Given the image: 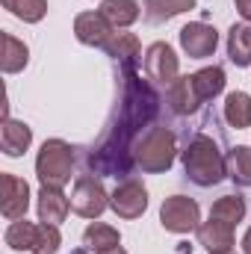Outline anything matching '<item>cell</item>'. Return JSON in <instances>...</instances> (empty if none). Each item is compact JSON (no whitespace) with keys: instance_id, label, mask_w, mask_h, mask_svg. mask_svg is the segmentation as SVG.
I'll list each match as a JSON object with an SVG mask.
<instances>
[{"instance_id":"cell-1","label":"cell","mask_w":251,"mask_h":254,"mask_svg":"<svg viewBox=\"0 0 251 254\" xmlns=\"http://www.w3.org/2000/svg\"><path fill=\"white\" fill-rule=\"evenodd\" d=\"M184 169L195 187H216L228 178V160L210 136H195L184 151Z\"/></svg>"},{"instance_id":"cell-2","label":"cell","mask_w":251,"mask_h":254,"mask_svg":"<svg viewBox=\"0 0 251 254\" xmlns=\"http://www.w3.org/2000/svg\"><path fill=\"white\" fill-rule=\"evenodd\" d=\"M157 92L142 80L136 77L133 68H125V95H122V110H119V122H125L130 130H142L148 122H154L157 116Z\"/></svg>"},{"instance_id":"cell-3","label":"cell","mask_w":251,"mask_h":254,"mask_svg":"<svg viewBox=\"0 0 251 254\" xmlns=\"http://www.w3.org/2000/svg\"><path fill=\"white\" fill-rule=\"evenodd\" d=\"M175 154H178V145H175V133L169 127H151L133 145V157L142 166V172H148V175L169 172L175 163Z\"/></svg>"},{"instance_id":"cell-4","label":"cell","mask_w":251,"mask_h":254,"mask_svg":"<svg viewBox=\"0 0 251 254\" xmlns=\"http://www.w3.org/2000/svg\"><path fill=\"white\" fill-rule=\"evenodd\" d=\"M71 169H74V148L65 139H48L39 148L36 157V175L42 181V187H57L63 190L71 181Z\"/></svg>"},{"instance_id":"cell-5","label":"cell","mask_w":251,"mask_h":254,"mask_svg":"<svg viewBox=\"0 0 251 254\" xmlns=\"http://www.w3.org/2000/svg\"><path fill=\"white\" fill-rule=\"evenodd\" d=\"M160 225L172 234H192L201 225V207L195 198L187 195H172L160 207Z\"/></svg>"},{"instance_id":"cell-6","label":"cell","mask_w":251,"mask_h":254,"mask_svg":"<svg viewBox=\"0 0 251 254\" xmlns=\"http://www.w3.org/2000/svg\"><path fill=\"white\" fill-rule=\"evenodd\" d=\"M110 207V195L104 190V184L95 175H83L74 181L71 190V210L83 219H98L104 210Z\"/></svg>"},{"instance_id":"cell-7","label":"cell","mask_w":251,"mask_h":254,"mask_svg":"<svg viewBox=\"0 0 251 254\" xmlns=\"http://www.w3.org/2000/svg\"><path fill=\"white\" fill-rule=\"evenodd\" d=\"M181 48H184V54H187L189 60H207V57H213L216 54V48H219V33H216V27H210V24H204V21H192L187 27H181Z\"/></svg>"},{"instance_id":"cell-8","label":"cell","mask_w":251,"mask_h":254,"mask_svg":"<svg viewBox=\"0 0 251 254\" xmlns=\"http://www.w3.org/2000/svg\"><path fill=\"white\" fill-rule=\"evenodd\" d=\"M178 68H181V60H178V54H175V48L169 42H154L145 51V74L151 80L169 86V83H175L181 77Z\"/></svg>"},{"instance_id":"cell-9","label":"cell","mask_w":251,"mask_h":254,"mask_svg":"<svg viewBox=\"0 0 251 254\" xmlns=\"http://www.w3.org/2000/svg\"><path fill=\"white\" fill-rule=\"evenodd\" d=\"M0 187H3V198H0L3 219H9V222L24 219L27 207H30V187H27V181H21L12 172H3L0 175Z\"/></svg>"},{"instance_id":"cell-10","label":"cell","mask_w":251,"mask_h":254,"mask_svg":"<svg viewBox=\"0 0 251 254\" xmlns=\"http://www.w3.org/2000/svg\"><path fill=\"white\" fill-rule=\"evenodd\" d=\"M110 207L122 219H139L148 210V190L139 181H125L110 195Z\"/></svg>"},{"instance_id":"cell-11","label":"cell","mask_w":251,"mask_h":254,"mask_svg":"<svg viewBox=\"0 0 251 254\" xmlns=\"http://www.w3.org/2000/svg\"><path fill=\"white\" fill-rule=\"evenodd\" d=\"M116 27L104 18V12H80L74 18V36L80 45H89V48H104L110 39H113Z\"/></svg>"},{"instance_id":"cell-12","label":"cell","mask_w":251,"mask_h":254,"mask_svg":"<svg viewBox=\"0 0 251 254\" xmlns=\"http://www.w3.org/2000/svg\"><path fill=\"white\" fill-rule=\"evenodd\" d=\"M198 243L207 249L210 254H228L234 249V225L222 222V219H207L198 225Z\"/></svg>"},{"instance_id":"cell-13","label":"cell","mask_w":251,"mask_h":254,"mask_svg":"<svg viewBox=\"0 0 251 254\" xmlns=\"http://www.w3.org/2000/svg\"><path fill=\"white\" fill-rule=\"evenodd\" d=\"M166 101L172 107V113L178 116H192L204 101L198 98V89H195V80L192 74H181L175 83H169V92H166Z\"/></svg>"},{"instance_id":"cell-14","label":"cell","mask_w":251,"mask_h":254,"mask_svg":"<svg viewBox=\"0 0 251 254\" xmlns=\"http://www.w3.org/2000/svg\"><path fill=\"white\" fill-rule=\"evenodd\" d=\"M36 207H39V222L60 225V222H65V216L71 210V198H65V192L57 190V187H42Z\"/></svg>"},{"instance_id":"cell-15","label":"cell","mask_w":251,"mask_h":254,"mask_svg":"<svg viewBox=\"0 0 251 254\" xmlns=\"http://www.w3.org/2000/svg\"><path fill=\"white\" fill-rule=\"evenodd\" d=\"M33 145V130L24 122L15 119H3V130H0V148L6 157H21L27 148Z\"/></svg>"},{"instance_id":"cell-16","label":"cell","mask_w":251,"mask_h":254,"mask_svg":"<svg viewBox=\"0 0 251 254\" xmlns=\"http://www.w3.org/2000/svg\"><path fill=\"white\" fill-rule=\"evenodd\" d=\"M83 243H86L89 252H95V254H113V252L122 249L119 231L110 228V225H104V222H92V225L83 231Z\"/></svg>"},{"instance_id":"cell-17","label":"cell","mask_w":251,"mask_h":254,"mask_svg":"<svg viewBox=\"0 0 251 254\" xmlns=\"http://www.w3.org/2000/svg\"><path fill=\"white\" fill-rule=\"evenodd\" d=\"M189 9H195V0H145L142 3V15L151 24H163L172 21L178 15H184Z\"/></svg>"},{"instance_id":"cell-18","label":"cell","mask_w":251,"mask_h":254,"mask_svg":"<svg viewBox=\"0 0 251 254\" xmlns=\"http://www.w3.org/2000/svg\"><path fill=\"white\" fill-rule=\"evenodd\" d=\"M98 12H104V18H107L116 30H125V27H130V24L139 21L142 6H139L136 0H104Z\"/></svg>"},{"instance_id":"cell-19","label":"cell","mask_w":251,"mask_h":254,"mask_svg":"<svg viewBox=\"0 0 251 254\" xmlns=\"http://www.w3.org/2000/svg\"><path fill=\"white\" fill-rule=\"evenodd\" d=\"M228 57L240 68L251 65V24L249 21L231 27V33H228Z\"/></svg>"},{"instance_id":"cell-20","label":"cell","mask_w":251,"mask_h":254,"mask_svg":"<svg viewBox=\"0 0 251 254\" xmlns=\"http://www.w3.org/2000/svg\"><path fill=\"white\" fill-rule=\"evenodd\" d=\"M27 63H30V48L12 33H3V57H0L3 74H18L27 68Z\"/></svg>"},{"instance_id":"cell-21","label":"cell","mask_w":251,"mask_h":254,"mask_svg":"<svg viewBox=\"0 0 251 254\" xmlns=\"http://www.w3.org/2000/svg\"><path fill=\"white\" fill-rule=\"evenodd\" d=\"M107 57L119 60L125 68H133L136 60H139V39L133 33H113V39L104 45Z\"/></svg>"},{"instance_id":"cell-22","label":"cell","mask_w":251,"mask_h":254,"mask_svg":"<svg viewBox=\"0 0 251 254\" xmlns=\"http://www.w3.org/2000/svg\"><path fill=\"white\" fill-rule=\"evenodd\" d=\"M225 122L231 127H237V130L251 127V95L237 89L225 98Z\"/></svg>"},{"instance_id":"cell-23","label":"cell","mask_w":251,"mask_h":254,"mask_svg":"<svg viewBox=\"0 0 251 254\" xmlns=\"http://www.w3.org/2000/svg\"><path fill=\"white\" fill-rule=\"evenodd\" d=\"M192 80H195V89H198L201 101H210V98L222 95V89H225V71L219 65H207V68L195 71Z\"/></svg>"},{"instance_id":"cell-24","label":"cell","mask_w":251,"mask_h":254,"mask_svg":"<svg viewBox=\"0 0 251 254\" xmlns=\"http://www.w3.org/2000/svg\"><path fill=\"white\" fill-rule=\"evenodd\" d=\"M246 198L243 195H222L213 207H210V216L213 219H222V222H228V225H240L243 219H246Z\"/></svg>"},{"instance_id":"cell-25","label":"cell","mask_w":251,"mask_h":254,"mask_svg":"<svg viewBox=\"0 0 251 254\" xmlns=\"http://www.w3.org/2000/svg\"><path fill=\"white\" fill-rule=\"evenodd\" d=\"M228 178L237 187H251V148L249 145H237L228 154Z\"/></svg>"},{"instance_id":"cell-26","label":"cell","mask_w":251,"mask_h":254,"mask_svg":"<svg viewBox=\"0 0 251 254\" xmlns=\"http://www.w3.org/2000/svg\"><path fill=\"white\" fill-rule=\"evenodd\" d=\"M36 228L39 225H33V222H27V219H15L9 228H6V246L12 249V252H33V243H36Z\"/></svg>"},{"instance_id":"cell-27","label":"cell","mask_w":251,"mask_h":254,"mask_svg":"<svg viewBox=\"0 0 251 254\" xmlns=\"http://www.w3.org/2000/svg\"><path fill=\"white\" fill-rule=\"evenodd\" d=\"M0 3L24 24H39L48 15V0H0Z\"/></svg>"},{"instance_id":"cell-28","label":"cell","mask_w":251,"mask_h":254,"mask_svg":"<svg viewBox=\"0 0 251 254\" xmlns=\"http://www.w3.org/2000/svg\"><path fill=\"white\" fill-rule=\"evenodd\" d=\"M63 246L60 237V225H39L36 228V243H33V254H57Z\"/></svg>"},{"instance_id":"cell-29","label":"cell","mask_w":251,"mask_h":254,"mask_svg":"<svg viewBox=\"0 0 251 254\" xmlns=\"http://www.w3.org/2000/svg\"><path fill=\"white\" fill-rule=\"evenodd\" d=\"M234 3H237V12L251 24V0H234Z\"/></svg>"},{"instance_id":"cell-30","label":"cell","mask_w":251,"mask_h":254,"mask_svg":"<svg viewBox=\"0 0 251 254\" xmlns=\"http://www.w3.org/2000/svg\"><path fill=\"white\" fill-rule=\"evenodd\" d=\"M243 254H251V228L246 231V237H243Z\"/></svg>"},{"instance_id":"cell-31","label":"cell","mask_w":251,"mask_h":254,"mask_svg":"<svg viewBox=\"0 0 251 254\" xmlns=\"http://www.w3.org/2000/svg\"><path fill=\"white\" fill-rule=\"evenodd\" d=\"M113 254H127V252H122V249H119V252H113Z\"/></svg>"},{"instance_id":"cell-32","label":"cell","mask_w":251,"mask_h":254,"mask_svg":"<svg viewBox=\"0 0 251 254\" xmlns=\"http://www.w3.org/2000/svg\"><path fill=\"white\" fill-rule=\"evenodd\" d=\"M228 254H231V252H228Z\"/></svg>"}]
</instances>
